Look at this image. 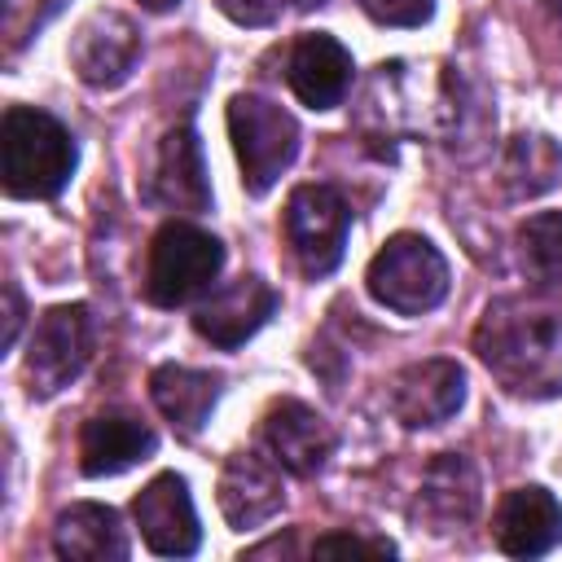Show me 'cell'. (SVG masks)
Returning <instances> with one entry per match:
<instances>
[{"label":"cell","instance_id":"cb8c5ba5","mask_svg":"<svg viewBox=\"0 0 562 562\" xmlns=\"http://www.w3.org/2000/svg\"><path fill=\"white\" fill-rule=\"evenodd\" d=\"M312 553L329 558V553H364V558H391L395 544L391 540H373V536H351V531H329L312 544Z\"/></svg>","mask_w":562,"mask_h":562},{"label":"cell","instance_id":"3957f363","mask_svg":"<svg viewBox=\"0 0 562 562\" xmlns=\"http://www.w3.org/2000/svg\"><path fill=\"white\" fill-rule=\"evenodd\" d=\"M228 136L241 162V184L246 193H268L281 171H290L294 154H299V123L290 110H281L268 97L241 92L228 101Z\"/></svg>","mask_w":562,"mask_h":562},{"label":"cell","instance_id":"5bb4252c","mask_svg":"<svg viewBox=\"0 0 562 562\" xmlns=\"http://www.w3.org/2000/svg\"><path fill=\"white\" fill-rule=\"evenodd\" d=\"M272 312H277V290H272L268 281H259V277H237L233 285L215 290V294L193 312V329H198L206 342L233 351V347H241Z\"/></svg>","mask_w":562,"mask_h":562},{"label":"cell","instance_id":"9a60e30c","mask_svg":"<svg viewBox=\"0 0 562 562\" xmlns=\"http://www.w3.org/2000/svg\"><path fill=\"white\" fill-rule=\"evenodd\" d=\"M154 448H158V435L136 413L110 408V413H97V417L83 422V430H79V470L88 479H110V474H123L136 461H145Z\"/></svg>","mask_w":562,"mask_h":562},{"label":"cell","instance_id":"83f0119b","mask_svg":"<svg viewBox=\"0 0 562 562\" xmlns=\"http://www.w3.org/2000/svg\"><path fill=\"white\" fill-rule=\"evenodd\" d=\"M145 9H154V13H162V9H171V4H180V0H140Z\"/></svg>","mask_w":562,"mask_h":562},{"label":"cell","instance_id":"6da1fadb","mask_svg":"<svg viewBox=\"0 0 562 562\" xmlns=\"http://www.w3.org/2000/svg\"><path fill=\"white\" fill-rule=\"evenodd\" d=\"M479 360L514 395H558L562 391V307L553 294H505L487 303L474 329Z\"/></svg>","mask_w":562,"mask_h":562},{"label":"cell","instance_id":"277c9868","mask_svg":"<svg viewBox=\"0 0 562 562\" xmlns=\"http://www.w3.org/2000/svg\"><path fill=\"white\" fill-rule=\"evenodd\" d=\"M224 268V246L198 224L167 220L149 241L145 263V299L158 307H180L198 299Z\"/></svg>","mask_w":562,"mask_h":562},{"label":"cell","instance_id":"d6986e66","mask_svg":"<svg viewBox=\"0 0 562 562\" xmlns=\"http://www.w3.org/2000/svg\"><path fill=\"white\" fill-rule=\"evenodd\" d=\"M53 549L66 562H123L127 558V531L119 527V514L97 501H79L57 514Z\"/></svg>","mask_w":562,"mask_h":562},{"label":"cell","instance_id":"f1b7e54d","mask_svg":"<svg viewBox=\"0 0 562 562\" xmlns=\"http://www.w3.org/2000/svg\"><path fill=\"white\" fill-rule=\"evenodd\" d=\"M290 4H294V9H321L325 0H290Z\"/></svg>","mask_w":562,"mask_h":562},{"label":"cell","instance_id":"7a4b0ae2","mask_svg":"<svg viewBox=\"0 0 562 562\" xmlns=\"http://www.w3.org/2000/svg\"><path fill=\"white\" fill-rule=\"evenodd\" d=\"M75 136L35 105H9L0 123V176L9 198H57L75 176Z\"/></svg>","mask_w":562,"mask_h":562},{"label":"cell","instance_id":"44dd1931","mask_svg":"<svg viewBox=\"0 0 562 562\" xmlns=\"http://www.w3.org/2000/svg\"><path fill=\"white\" fill-rule=\"evenodd\" d=\"M501 180L509 198H540L562 180V145L544 132H518L505 149Z\"/></svg>","mask_w":562,"mask_h":562},{"label":"cell","instance_id":"52a82bcc","mask_svg":"<svg viewBox=\"0 0 562 562\" xmlns=\"http://www.w3.org/2000/svg\"><path fill=\"white\" fill-rule=\"evenodd\" d=\"M92 356V312L83 303L48 307L31 334L26 351V386L31 395L48 400L61 386H70Z\"/></svg>","mask_w":562,"mask_h":562},{"label":"cell","instance_id":"603a6c76","mask_svg":"<svg viewBox=\"0 0 562 562\" xmlns=\"http://www.w3.org/2000/svg\"><path fill=\"white\" fill-rule=\"evenodd\" d=\"M382 26H422L435 13V0H356Z\"/></svg>","mask_w":562,"mask_h":562},{"label":"cell","instance_id":"8992f818","mask_svg":"<svg viewBox=\"0 0 562 562\" xmlns=\"http://www.w3.org/2000/svg\"><path fill=\"white\" fill-rule=\"evenodd\" d=\"M351 211L329 184H299L285 202V241L307 277H329L342 259Z\"/></svg>","mask_w":562,"mask_h":562},{"label":"cell","instance_id":"f546056e","mask_svg":"<svg viewBox=\"0 0 562 562\" xmlns=\"http://www.w3.org/2000/svg\"><path fill=\"white\" fill-rule=\"evenodd\" d=\"M549 9H553V22H558V31H562V0H549Z\"/></svg>","mask_w":562,"mask_h":562},{"label":"cell","instance_id":"5b68a950","mask_svg":"<svg viewBox=\"0 0 562 562\" xmlns=\"http://www.w3.org/2000/svg\"><path fill=\"white\" fill-rule=\"evenodd\" d=\"M364 285H369V294L382 307H391L400 316H422V312L443 303V294H448V263H443V255L426 237L395 233L369 259Z\"/></svg>","mask_w":562,"mask_h":562},{"label":"cell","instance_id":"484cf974","mask_svg":"<svg viewBox=\"0 0 562 562\" xmlns=\"http://www.w3.org/2000/svg\"><path fill=\"white\" fill-rule=\"evenodd\" d=\"M57 4H61V0H22V4L9 13V40H13V48H18L35 26H44V22L57 13Z\"/></svg>","mask_w":562,"mask_h":562},{"label":"cell","instance_id":"9c48e42d","mask_svg":"<svg viewBox=\"0 0 562 562\" xmlns=\"http://www.w3.org/2000/svg\"><path fill=\"white\" fill-rule=\"evenodd\" d=\"M132 514H136L140 540L158 558H189L202 540V527H198V514H193V501L180 474L149 479L140 496L132 501Z\"/></svg>","mask_w":562,"mask_h":562},{"label":"cell","instance_id":"7402d4cb","mask_svg":"<svg viewBox=\"0 0 562 562\" xmlns=\"http://www.w3.org/2000/svg\"><path fill=\"white\" fill-rule=\"evenodd\" d=\"M518 263L544 294H562V211H540L518 228Z\"/></svg>","mask_w":562,"mask_h":562},{"label":"cell","instance_id":"8fae6325","mask_svg":"<svg viewBox=\"0 0 562 562\" xmlns=\"http://www.w3.org/2000/svg\"><path fill=\"white\" fill-rule=\"evenodd\" d=\"M285 505L281 465L259 452H233L220 470V509L233 531H259Z\"/></svg>","mask_w":562,"mask_h":562},{"label":"cell","instance_id":"4316f807","mask_svg":"<svg viewBox=\"0 0 562 562\" xmlns=\"http://www.w3.org/2000/svg\"><path fill=\"white\" fill-rule=\"evenodd\" d=\"M18 325H22V294H18V285H4V338H0V347H13Z\"/></svg>","mask_w":562,"mask_h":562},{"label":"cell","instance_id":"ac0fdd59","mask_svg":"<svg viewBox=\"0 0 562 562\" xmlns=\"http://www.w3.org/2000/svg\"><path fill=\"white\" fill-rule=\"evenodd\" d=\"M154 202H162L167 211H206L211 206V184H206V167H202V145H198V132L184 123V127H171L162 136V149H158V167H154Z\"/></svg>","mask_w":562,"mask_h":562},{"label":"cell","instance_id":"30bf717a","mask_svg":"<svg viewBox=\"0 0 562 562\" xmlns=\"http://www.w3.org/2000/svg\"><path fill=\"white\" fill-rule=\"evenodd\" d=\"M136 57H140V35H136L132 18H123L114 9L92 13L70 40V70L88 88H119L132 75Z\"/></svg>","mask_w":562,"mask_h":562},{"label":"cell","instance_id":"ffe728a7","mask_svg":"<svg viewBox=\"0 0 562 562\" xmlns=\"http://www.w3.org/2000/svg\"><path fill=\"white\" fill-rule=\"evenodd\" d=\"M149 395L176 435H198L206 426L215 400H220V373L184 369V364H158L149 373Z\"/></svg>","mask_w":562,"mask_h":562},{"label":"cell","instance_id":"e0dca14e","mask_svg":"<svg viewBox=\"0 0 562 562\" xmlns=\"http://www.w3.org/2000/svg\"><path fill=\"white\" fill-rule=\"evenodd\" d=\"M562 540V505L544 487H514L496 509V544L509 558H540Z\"/></svg>","mask_w":562,"mask_h":562},{"label":"cell","instance_id":"d4e9b609","mask_svg":"<svg viewBox=\"0 0 562 562\" xmlns=\"http://www.w3.org/2000/svg\"><path fill=\"white\" fill-rule=\"evenodd\" d=\"M285 0H215V9L237 26H272Z\"/></svg>","mask_w":562,"mask_h":562},{"label":"cell","instance_id":"7c38bea8","mask_svg":"<svg viewBox=\"0 0 562 562\" xmlns=\"http://www.w3.org/2000/svg\"><path fill=\"white\" fill-rule=\"evenodd\" d=\"M465 400V373L457 360H417L404 364L391 382V413L408 426H439L448 422Z\"/></svg>","mask_w":562,"mask_h":562},{"label":"cell","instance_id":"4fadbf2b","mask_svg":"<svg viewBox=\"0 0 562 562\" xmlns=\"http://www.w3.org/2000/svg\"><path fill=\"white\" fill-rule=\"evenodd\" d=\"M479 514V474L470 465V457L461 452H443L426 465L417 501H413V518L422 527H430L435 536L465 527Z\"/></svg>","mask_w":562,"mask_h":562},{"label":"cell","instance_id":"ba28073f","mask_svg":"<svg viewBox=\"0 0 562 562\" xmlns=\"http://www.w3.org/2000/svg\"><path fill=\"white\" fill-rule=\"evenodd\" d=\"M259 443L268 448V457L299 474V479H312L316 470H325V461L334 457V426L303 400H277L263 422H259Z\"/></svg>","mask_w":562,"mask_h":562},{"label":"cell","instance_id":"2e32d148","mask_svg":"<svg viewBox=\"0 0 562 562\" xmlns=\"http://www.w3.org/2000/svg\"><path fill=\"white\" fill-rule=\"evenodd\" d=\"M285 79L294 88V97L312 110H334L347 88H351V53L325 35V31H307L294 40L290 61H285Z\"/></svg>","mask_w":562,"mask_h":562}]
</instances>
